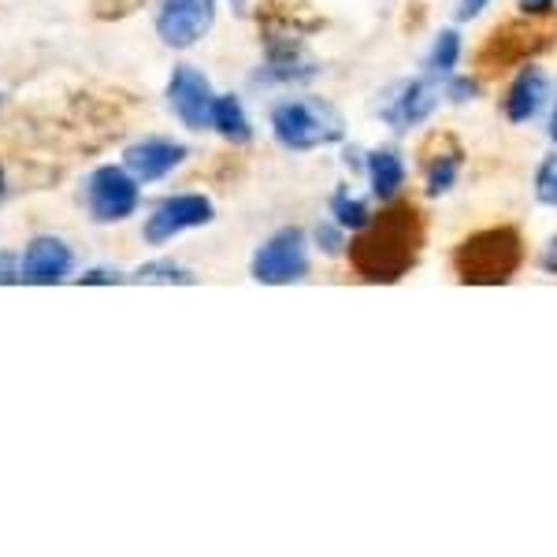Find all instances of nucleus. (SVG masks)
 <instances>
[{
  "mask_svg": "<svg viewBox=\"0 0 557 557\" xmlns=\"http://www.w3.org/2000/svg\"><path fill=\"white\" fill-rule=\"evenodd\" d=\"M183 160H186V146H178L172 138L134 141V146L123 152V168H127L138 183H157V178L172 175Z\"/></svg>",
  "mask_w": 557,
  "mask_h": 557,
  "instance_id": "obj_11",
  "label": "nucleus"
},
{
  "mask_svg": "<svg viewBox=\"0 0 557 557\" xmlns=\"http://www.w3.org/2000/svg\"><path fill=\"white\" fill-rule=\"evenodd\" d=\"M475 94H480V83H475V78H461V75L446 78V97H450L454 104L475 101Z\"/></svg>",
  "mask_w": 557,
  "mask_h": 557,
  "instance_id": "obj_21",
  "label": "nucleus"
},
{
  "mask_svg": "<svg viewBox=\"0 0 557 557\" xmlns=\"http://www.w3.org/2000/svg\"><path fill=\"white\" fill-rule=\"evenodd\" d=\"M461 34L457 30H438L435 41L428 49V60H424V71L431 78H450L457 64H461Z\"/></svg>",
  "mask_w": 557,
  "mask_h": 557,
  "instance_id": "obj_16",
  "label": "nucleus"
},
{
  "mask_svg": "<svg viewBox=\"0 0 557 557\" xmlns=\"http://www.w3.org/2000/svg\"><path fill=\"white\" fill-rule=\"evenodd\" d=\"M272 134L283 149L290 152H312L323 146L343 141V115L335 112L327 101L317 97H286V101L272 104Z\"/></svg>",
  "mask_w": 557,
  "mask_h": 557,
  "instance_id": "obj_1",
  "label": "nucleus"
},
{
  "mask_svg": "<svg viewBox=\"0 0 557 557\" xmlns=\"http://www.w3.org/2000/svg\"><path fill=\"white\" fill-rule=\"evenodd\" d=\"M134 278H138V283H160V286H172V283L190 286L194 283V275L186 272V268L172 264V260H152V264H141L138 272H134Z\"/></svg>",
  "mask_w": 557,
  "mask_h": 557,
  "instance_id": "obj_18",
  "label": "nucleus"
},
{
  "mask_svg": "<svg viewBox=\"0 0 557 557\" xmlns=\"http://www.w3.org/2000/svg\"><path fill=\"white\" fill-rule=\"evenodd\" d=\"M168 104H172L175 120L183 123L186 131H205L212 127V83L201 75L197 67L183 64L172 71V83H168Z\"/></svg>",
  "mask_w": 557,
  "mask_h": 557,
  "instance_id": "obj_9",
  "label": "nucleus"
},
{
  "mask_svg": "<svg viewBox=\"0 0 557 557\" xmlns=\"http://www.w3.org/2000/svg\"><path fill=\"white\" fill-rule=\"evenodd\" d=\"M141 183L127 168H97L86 186V205L97 223H120L138 212Z\"/></svg>",
  "mask_w": 557,
  "mask_h": 557,
  "instance_id": "obj_4",
  "label": "nucleus"
},
{
  "mask_svg": "<svg viewBox=\"0 0 557 557\" xmlns=\"http://www.w3.org/2000/svg\"><path fill=\"white\" fill-rule=\"evenodd\" d=\"M546 134H550V141L557 146V97H554V108H550V123H546Z\"/></svg>",
  "mask_w": 557,
  "mask_h": 557,
  "instance_id": "obj_26",
  "label": "nucleus"
},
{
  "mask_svg": "<svg viewBox=\"0 0 557 557\" xmlns=\"http://www.w3.org/2000/svg\"><path fill=\"white\" fill-rule=\"evenodd\" d=\"M546 101H550V75L539 64H524L506 89L502 112H506V120L513 123V127H524V123H532L535 115L543 112Z\"/></svg>",
  "mask_w": 557,
  "mask_h": 557,
  "instance_id": "obj_10",
  "label": "nucleus"
},
{
  "mask_svg": "<svg viewBox=\"0 0 557 557\" xmlns=\"http://www.w3.org/2000/svg\"><path fill=\"white\" fill-rule=\"evenodd\" d=\"M520 15H550L557 8V0H517Z\"/></svg>",
  "mask_w": 557,
  "mask_h": 557,
  "instance_id": "obj_24",
  "label": "nucleus"
},
{
  "mask_svg": "<svg viewBox=\"0 0 557 557\" xmlns=\"http://www.w3.org/2000/svg\"><path fill=\"white\" fill-rule=\"evenodd\" d=\"M249 275L264 286H290L309 275V238L298 227H283L253 253Z\"/></svg>",
  "mask_w": 557,
  "mask_h": 557,
  "instance_id": "obj_3",
  "label": "nucleus"
},
{
  "mask_svg": "<svg viewBox=\"0 0 557 557\" xmlns=\"http://www.w3.org/2000/svg\"><path fill=\"white\" fill-rule=\"evenodd\" d=\"M535 201L557 209V152L543 157V164L535 168Z\"/></svg>",
  "mask_w": 557,
  "mask_h": 557,
  "instance_id": "obj_19",
  "label": "nucleus"
},
{
  "mask_svg": "<svg viewBox=\"0 0 557 557\" xmlns=\"http://www.w3.org/2000/svg\"><path fill=\"white\" fill-rule=\"evenodd\" d=\"M461 164H465V152L454 146H446L443 152H431L428 160V172H424V190L428 197H446L461 178Z\"/></svg>",
  "mask_w": 557,
  "mask_h": 557,
  "instance_id": "obj_15",
  "label": "nucleus"
},
{
  "mask_svg": "<svg viewBox=\"0 0 557 557\" xmlns=\"http://www.w3.org/2000/svg\"><path fill=\"white\" fill-rule=\"evenodd\" d=\"M412 212H391L386 220L368 223L361 238L354 242V264L364 278H398L417 257V231Z\"/></svg>",
  "mask_w": 557,
  "mask_h": 557,
  "instance_id": "obj_2",
  "label": "nucleus"
},
{
  "mask_svg": "<svg viewBox=\"0 0 557 557\" xmlns=\"http://www.w3.org/2000/svg\"><path fill=\"white\" fill-rule=\"evenodd\" d=\"M71 249L64 246L60 238H34L26 246V253L20 257V272H23V283L30 286H57L64 283L71 275Z\"/></svg>",
  "mask_w": 557,
  "mask_h": 557,
  "instance_id": "obj_12",
  "label": "nucleus"
},
{
  "mask_svg": "<svg viewBox=\"0 0 557 557\" xmlns=\"http://www.w3.org/2000/svg\"><path fill=\"white\" fill-rule=\"evenodd\" d=\"M212 201L201 194H175L168 197V201H160L152 215L146 220V242L149 246H164V242L178 238L183 231H194V227H205V223H212Z\"/></svg>",
  "mask_w": 557,
  "mask_h": 557,
  "instance_id": "obj_8",
  "label": "nucleus"
},
{
  "mask_svg": "<svg viewBox=\"0 0 557 557\" xmlns=\"http://www.w3.org/2000/svg\"><path fill=\"white\" fill-rule=\"evenodd\" d=\"M215 0H160L157 34L168 49H190L212 30Z\"/></svg>",
  "mask_w": 557,
  "mask_h": 557,
  "instance_id": "obj_7",
  "label": "nucleus"
},
{
  "mask_svg": "<svg viewBox=\"0 0 557 557\" xmlns=\"http://www.w3.org/2000/svg\"><path fill=\"white\" fill-rule=\"evenodd\" d=\"M438 83L431 75L424 78H406V83H398L391 89V97L380 104V120L386 123L391 131L406 134L412 127H420V123H428L431 115H435L438 108Z\"/></svg>",
  "mask_w": 557,
  "mask_h": 557,
  "instance_id": "obj_6",
  "label": "nucleus"
},
{
  "mask_svg": "<svg viewBox=\"0 0 557 557\" xmlns=\"http://www.w3.org/2000/svg\"><path fill=\"white\" fill-rule=\"evenodd\" d=\"M517 260L520 249L509 231H487V235L465 242V249L457 253L461 275L472 278V283H502V278L513 275Z\"/></svg>",
  "mask_w": 557,
  "mask_h": 557,
  "instance_id": "obj_5",
  "label": "nucleus"
},
{
  "mask_svg": "<svg viewBox=\"0 0 557 557\" xmlns=\"http://www.w3.org/2000/svg\"><path fill=\"white\" fill-rule=\"evenodd\" d=\"M0 197H4V172H0Z\"/></svg>",
  "mask_w": 557,
  "mask_h": 557,
  "instance_id": "obj_27",
  "label": "nucleus"
},
{
  "mask_svg": "<svg viewBox=\"0 0 557 557\" xmlns=\"http://www.w3.org/2000/svg\"><path fill=\"white\" fill-rule=\"evenodd\" d=\"M539 272L543 275H557V238H550L539 253Z\"/></svg>",
  "mask_w": 557,
  "mask_h": 557,
  "instance_id": "obj_23",
  "label": "nucleus"
},
{
  "mask_svg": "<svg viewBox=\"0 0 557 557\" xmlns=\"http://www.w3.org/2000/svg\"><path fill=\"white\" fill-rule=\"evenodd\" d=\"M331 215H335V223L343 231H349V235H361L368 223H372V209H368V201L364 197H357L349 186L331 194Z\"/></svg>",
  "mask_w": 557,
  "mask_h": 557,
  "instance_id": "obj_17",
  "label": "nucleus"
},
{
  "mask_svg": "<svg viewBox=\"0 0 557 557\" xmlns=\"http://www.w3.org/2000/svg\"><path fill=\"white\" fill-rule=\"evenodd\" d=\"M212 131L220 134L223 141H231V146H246L249 138H253V127H249V115L246 108L235 94H223L215 97L212 104Z\"/></svg>",
  "mask_w": 557,
  "mask_h": 557,
  "instance_id": "obj_14",
  "label": "nucleus"
},
{
  "mask_svg": "<svg viewBox=\"0 0 557 557\" xmlns=\"http://www.w3.org/2000/svg\"><path fill=\"white\" fill-rule=\"evenodd\" d=\"M491 8V0H457V23H472L480 20L483 12Z\"/></svg>",
  "mask_w": 557,
  "mask_h": 557,
  "instance_id": "obj_22",
  "label": "nucleus"
},
{
  "mask_svg": "<svg viewBox=\"0 0 557 557\" xmlns=\"http://www.w3.org/2000/svg\"><path fill=\"white\" fill-rule=\"evenodd\" d=\"M78 283H120V275H115V272H104V268H97V272H89V275H83V278H78Z\"/></svg>",
  "mask_w": 557,
  "mask_h": 557,
  "instance_id": "obj_25",
  "label": "nucleus"
},
{
  "mask_svg": "<svg viewBox=\"0 0 557 557\" xmlns=\"http://www.w3.org/2000/svg\"><path fill=\"white\" fill-rule=\"evenodd\" d=\"M364 175H368V186H372V197L380 205H391L394 197L401 194V186H406V160H401V152L394 149H372L364 160Z\"/></svg>",
  "mask_w": 557,
  "mask_h": 557,
  "instance_id": "obj_13",
  "label": "nucleus"
},
{
  "mask_svg": "<svg viewBox=\"0 0 557 557\" xmlns=\"http://www.w3.org/2000/svg\"><path fill=\"white\" fill-rule=\"evenodd\" d=\"M312 242H317L320 253L338 257V253H343V249H346V231L338 227L335 220H331V223H320V227L312 231Z\"/></svg>",
  "mask_w": 557,
  "mask_h": 557,
  "instance_id": "obj_20",
  "label": "nucleus"
}]
</instances>
